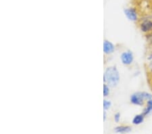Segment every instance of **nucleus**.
Here are the masks:
<instances>
[{
  "mask_svg": "<svg viewBox=\"0 0 152 134\" xmlns=\"http://www.w3.org/2000/svg\"><path fill=\"white\" fill-rule=\"evenodd\" d=\"M104 81L110 87L116 86L120 81V75L116 67H108L105 70L104 76Z\"/></svg>",
  "mask_w": 152,
  "mask_h": 134,
  "instance_id": "f257e3e1",
  "label": "nucleus"
},
{
  "mask_svg": "<svg viewBox=\"0 0 152 134\" xmlns=\"http://www.w3.org/2000/svg\"><path fill=\"white\" fill-rule=\"evenodd\" d=\"M152 98V95L148 92H136L132 94L130 100L132 104L137 106H143L145 100H149Z\"/></svg>",
  "mask_w": 152,
  "mask_h": 134,
  "instance_id": "f03ea898",
  "label": "nucleus"
},
{
  "mask_svg": "<svg viewBox=\"0 0 152 134\" xmlns=\"http://www.w3.org/2000/svg\"><path fill=\"white\" fill-rule=\"evenodd\" d=\"M121 59L122 62L125 65H129L131 64L133 61V53L130 51H128V52H124L122 53L121 56Z\"/></svg>",
  "mask_w": 152,
  "mask_h": 134,
  "instance_id": "7ed1b4c3",
  "label": "nucleus"
},
{
  "mask_svg": "<svg viewBox=\"0 0 152 134\" xmlns=\"http://www.w3.org/2000/svg\"><path fill=\"white\" fill-rule=\"evenodd\" d=\"M124 14L130 21H136L137 20V12L133 8H126L124 10Z\"/></svg>",
  "mask_w": 152,
  "mask_h": 134,
  "instance_id": "20e7f679",
  "label": "nucleus"
},
{
  "mask_svg": "<svg viewBox=\"0 0 152 134\" xmlns=\"http://www.w3.org/2000/svg\"><path fill=\"white\" fill-rule=\"evenodd\" d=\"M141 30L144 33H148L152 31V21L145 20L141 24Z\"/></svg>",
  "mask_w": 152,
  "mask_h": 134,
  "instance_id": "39448f33",
  "label": "nucleus"
},
{
  "mask_svg": "<svg viewBox=\"0 0 152 134\" xmlns=\"http://www.w3.org/2000/svg\"><path fill=\"white\" fill-rule=\"evenodd\" d=\"M114 50V46L111 42L105 40L104 43V52L105 53H112Z\"/></svg>",
  "mask_w": 152,
  "mask_h": 134,
  "instance_id": "423d86ee",
  "label": "nucleus"
},
{
  "mask_svg": "<svg viewBox=\"0 0 152 134\" xmlns=\"http://www.w3.org/2000/svg\"><path fill=\"white\" fill-rule=\"evenodd\" d=\"M132 131L131 127L130 126H118L114 129V131L116 133H129Z\"/></svg>",
  "mask_w": 152,
  "mask_h": 134,
  "instance_id": "0eeeda50",
  "label": "nucleus"
},
{
  "mask_svg": "<svg viewBox=\"0 0 152 134\" xmlns=\"http://www.w3.org/2000/svg\"><path fill=\"white\" fill-rule=\"evenodd\" d=\"M144 115L143 114H137V115L134 116V117L133 119V123L134 125H140L144 121Z\"/></svg>",
  "mask_w": 152,
  "mask_h": 134,
  "instance_id": "6e6552de",
  "label": "nucleus"
},
{
  "mask_svg": "<svg viewBox=\"0 0 152 134\" xmlns=\"http://www.w3.org/2000/svg\"><path fill=\"white\" fill-rule=\"evenodd\" d=\"M152 111V98L149 100L147 102V106L146 108L143 110V114L144 116H147Z\"/></svg>",
  "mask_w": 152,
  "mask_h": 134,
  "instance_id": "1a4fd4ad",
  "label": "nucleus"
},
{
  "mask_svg": "<svg viewBox=\"0 0 152 134\" xmlns=\"http://www.w3.org/2000/svg\"><path fill=\"white\" fill-rule=\"evenodd\" d=\"M111 106V102L106 100H104V108L105 110H107L110 108Z\"/></svg>",
  "mask_w": 152,
  "mask_h": 134,
  "instance_id": "9d476101",
  "label": "nucleus"
},
{
  "mask_svg": "<svg viewBox=\"0 0 152 134\" xmlns=\"http://www.w3.org/2000/svg\"><path fill=\"white\" fill-rule=\"evenodd\" d=\"M109 88L107 87V85H104V96H107L109 94Z\"/></svg>",
  "mask_w": 152,
  "mask_h": 134,
  "instance_id": "9b49d317",
  "label": "nucleus"
},
{
  "mask_svg": "<svg viewBox=\"0 0 152 134\" xmlns=\"http://www.w3.org/2000/svg\"><path fill=\"white\" fill-rule=\"evenodd\" d=\"M120 119H121V114L118 113L114 115V120L116 122V123H118V122L120 121Z\"/></svg>",
  "mask_w": 152,
  "mask_h": 134,
  "instance_id": "f8f14e48",
  "label": "nucleus"
},
{
  "mask_svg": "<svg viewBox=\"0 0 152 134\" xmlns=\"http://www.w3.org/2000/svg\"><path fill=\"white\" fill-rule=\"evenodd\" d=\"M104 121H105V118H106V113H105V112H104Z\"/></svg>",
  "mask_w": 152,
  "mask_h": 134,
  "instance_id": "ddd939ff",
  "label": "nucleus"
}]
</instances>
